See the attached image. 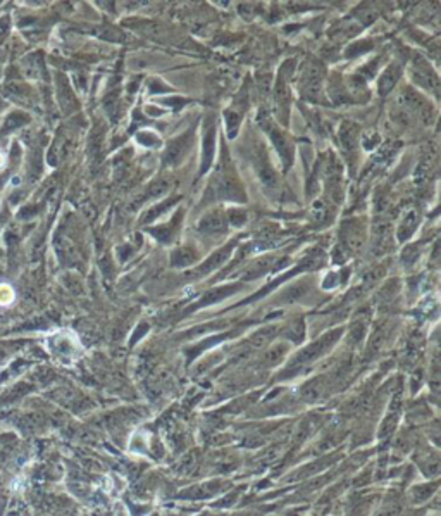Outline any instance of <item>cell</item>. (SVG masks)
I'll return each mask as SVG.
<instances>
[{"label":"cell","mask_w":441,"mask_h":516,"mask_svg":"<svg viewBox=\"0 0 441 516\" xmlns=\"http://www.w3.org/2000/svg\"><path fill=\"white\" fill-rule=\"evenodd\" d=\"M4 164H6V157H4V154L0 152V169L4 168Z\"/></svg>","instance_id":"7a4b0ae2"},{"label":"cell","mask_w":441,"mask_h":516,"mask_svg":"<svg viewBox=\"0 0 441 516\" xmlns=\"http://www.w3.org/2000/svg\"><path fill=\"white\" fill-rule=\"evenodd\" d=\"M12 301H14V292H12V288L9 285L2 283L0 285V306H7V304H11Z\"/></svg>","instance_id":"6da1fadb"}]
</instances>
